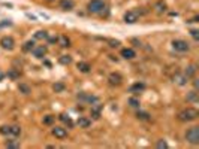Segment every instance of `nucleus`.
Listing matches in <instances>:
<instances>
[{
	"instance_id": "nucleus-41",
	"label": "nucleus",
	"mask_w": 199,
	"mask_h": 149,
	"mask_svg": "<svg viewBox=\"0 0 199 149\" xmlns=\"http://www.w3.org/2000/svg\"><path fill=\"white\" fill-rule=\"evenodd\" d=\"M47 2H51V0H47Z\"/></svg>"
},
{
	"instance_id": "nucleus-38",
	"label": "nucleus",
	"mask_w": 199,
	"mask_h": 149,
	"mask_svg": "<svg viewBox=\"0 0 199 149\" xmlns=\"http://www.w3.org/2000/svg\"><path fill=\"white\" fill-rule=\"evenodd\" d=\"M5 25H11V22L8 21V22H0V27H5Z\"/></svg>"
},
{
	"instance_id": "nucleus-35",
	"label": "nucleus",
	"mask_w": 199,
	"mask_h": 149,
	"mask_svg": "<svg viewBox=\"0 0 199 149\" xmlns=\"http://www.w3.org/2000/svg\"><path fill=\"white\" fill-rule=\"evenodd\" d=\"M156 8H157V11H159V12H162V11H165V8H166V5L160 2V3H157V5H156Z\"/></svg>"
},
{
	"instance_id": "nucleus-24",
	"label": "nucleus",
	"mask_w": 199,
	"mask_h": 149,
	"mask_svg": "<svg viewBox=\"0 0 199 149\" xmlns=\"http://www.w3.org/2000/svg\"><path fill=\"white\" fill-rule=\"evenodd\" d=\"M9 128H11V136H19V134H21L19 125H11Z\"/></svg>"
},
{
	"instance_id": "nucleus-25",
	"label": "nucleus",
	"mask_w": 199,
	"mask_h": 149,
	"mask_svg": "<svg viewBox=\"0 0 199 149\" xmlns=\"http://www.w3.org/2000/svg\"><path fill=\"white\" fill-rule=\"evenodd\" d=\"M58 118H60V121H63L65 124H68L69 127H72V121H71V118H69L68 115H65V113H61V115H60Z\"/></svg>"
},
{
	"instance_id": "nucleus-9",
	"label": "nucleus",
	"mask_w": 199,
	"mask_h": 149,
	"mask_svg": "<svg viewBox=\"0 0 199 149\" xmlns=\"http://www.w3.org/2000/svg\"><path fill=\"white\" fill-rule=\"evenodd\" d=\"M53 134H54L57 139H65V137H68V131H66V128H63V127H54V128H53Z\"/></svg>"
},
{
	"instance_id": "nucleus-10",
	"label": "nucleus",
	"mask_w": 199,
	"mask_h": 149,
	"mask_svg": "<svg viewBox=\"0 0 199 149\" xmlns=\"http://www.w3.org/2000/svg\"><path fill=\"white\" fill-rule=\"evenodd\" d=\"M78 98L81 100V101H87V103H94V101H97L99 98L96 97V95H90V94H78Z\"/></svg>"
},
{
	"instance_id": "nucleus-34",
	"label": "nucleus",
	"mask_w": 199,
	"mask_h": 149,
	"mask_svg": "<svg viewBox=\"0 0 199 149\" xmlns=\"http://www.w3.org/2000/svg\"><path fill=\"white\" fill-rule=\"evenodd\" d=\"M6 148H19V143H17V142H6Z\"/></svg>"
},
{
	"instance_id": "nucleus-26",
	"label": "nucleus",
	"mask_w": 199,
	"mask_h": 149,
	"mask_svg": "<svg viewBox=\"0 0 199 149\" xmlns=\"http://www.w3.org/2000/svg\"><path fill=\"white\" fill-rule=\"evenodd\" d=\"M60 63L65 64V66H68V64L72 63V58H71V55H61L60 57Z\"/></svg>"
},
{
	"instance_id": "nucleus-40",
	"label": "nucleus",
	"mask_w": 199,
	"mask_h": 149,
	"mask_svg": "<svg viewBox=\"0 0 199 149\" xmlns=\"http://www.w3.org/2000/svg\"><path fill=\"white\" fill-rule=\"evenodd\" d=\"M2 79H3V73L0 72V81H2Z\"/></svg>"
},
{
	"instance_id": "nucleus-2",
	"label": "nucleus",
	"mask_w": 199,
	"mask_h": 149,
	"mask_svg": "<svg viewBox=\"0 0 199 149\" xmlns=\"http://www.w3.org/2000/svg\"><path fill=\"white\" fill-rule=\"evenodd\" d=\"M87 9L91 14H99L105 9V2L103 0H90L87 5Z\"/></svg>"
},
{
	"instance_id": "nucleus-29",
	"label": "nucleus",
	"mask_w": 199,
	"mask_h": 149,
	"mask_svg": "<svg viewBox=\"0 0 199 149\" xmlns=\"http://www.w3.org/2000/svg\"><path fill=\"white\" fill-rule=\"evenodd\" d=\"M129 104L132 108H139V100L135 98V97H132V98H129Z\"/></svg>"
},
{
	"instance_id": "nucleus-13",
	"label": "nucleus",
	"mask_w": 199,
	"mask_h": 149,
	"mask_svg": "<svg viewBox=\"0 0 199 149\" xmlns=\"http://www.w3.org/2000/svg\"><path fill=\"white\" fill-rule=\"evenodd\" d=\"M73 6H75V2H73V0H61V2H60V8H61L63 11H71V9H73Z\"/></svg>"
},
{
	"instance_id": "nucleus-36",
	"label": "nucleus",
	"mask_w": 199,
	"mask_h": 149,
	"mask_svg": "<svg viewBox=\"0 0 199 149\" xmlns=\"http://www.w3.org/2000/svg\"><path fill=\"white\" fill-rule=\"evenodd\" d=\"M120 45V42L118 40H109V46H112V48H117Z\"/></svg>"
},
{
	"instance_id": "nucleus-12",
	"label": "nucleus",
	"mask_w": 199,
	"mask_h": 149,
	"mask_svg": "<svg viewBox=\"0 0 199 149\" xmlns=\"http://www.w3.org/2000/svg\"><path fill=\"white\" fill-rule=\"evenodd\" d=\"M144 90H145V85L142 82H136V84H133L130 87V93H133V94H139V93H142Z\"/></svg>"
},
{
	"instance_id": "nucleus-23",
	"label": "nucleus",
	"mask_w": 199,
	"mask_h": 149,
	"mask_svg": "<svg viewBox=\"0 0 199 149\" xmlns=\"http://www.w3.org/2000/svg\"><path fill=\"white\" fill-rule=\"evenodd\" d=\"M136 118H138V119H141V121H148V119H150V115H148V113H147V112H138V113H136Z\"/></svg>"
},
{
	"instance_id": "nucleus-18",
	"label": "nucleus",
	"mask_w": 199,
	"mask_h": 149,
	"mask_svg": "<svg viewBox=\"0 0 199 149\" xmlns=\"http://www.w3.org/2000/svg\"><path fill=\"white\" fill-rule=\"evenodd\" d=\"M57 42L63 46V48H66V46H71V40L68 39V36H60L57 37Z\"/></svg>"
},
{
	"instance_id": "nucleus-14",
	"label": "nucleus",
	"mask_w": 199,
	"mask_h": 149,
	"mask_svg": "<svg viewBox=\"0 0 199 149\" xmlns=\"http://www.w3.org/2000/svg\"><path fill=\"white\" fill-rule=\"evenodd\" d=\"M135 51L132 49V48H124V49H121V57L123 58H126V60H132V58H135Z\"/></svg>"
},
{
	"instance_id": "nucleus-32",
	"label": "nucleus",
	"mask_w": 199,
	"mask_h": 149,
	"mask_svg": "<svg viewBox=\"0 0 199 149\" xmlns=\"http://www.w3.org/2000/svg\"><path fill=\"white\" fill-rule=\"evenodd\" d=\"M8 76H9L11 79H18V78H19V73L17 72V70H11V72L8 73Z\"/></svg>"
},
{
	"instance_id": "nucleus-7",
	"label": "nucleus",
	"mask_w": 199,
	"mask_h": 149,
	"mask_svg": "<svg viewBox=\"0 0 199 149\" xmlns=\"http://www.w3.org/2000/svg\"><path fill=\"white\" fill-rule=\"evenodd\" d=\"M138 19H139V15H138V12H135V11H129V12H126V15H124V21H126L127 24H135Z\"/></svg>"
},
{
	"instance_id": "nucleus-31",
	"label": "nucleus",
	"mask_w": 199,
	"mask_h": 149,
	"mask_svg": "<svg viewBox=\"0 0 199 149\" xmlns=\"http://www.w3.org/2000/svg\"><path fill=\"white\" fill-rule=\"evenodd\" d=\"M35 37L42 40V39H47V37H48V33H47V31H37L36 35H35Z\"/></svg>"
},
{
	"instance_id": "nucleus-19",
	"label": "nucleus",
	"mask_w": 199,
	"mask_h": 149,
	"mask_svg": "<svg viewBox=\"0 0 199 149\" xmlns=\"http://www.w3.org/2000/svg\"><path fill=\"white\" fill-rule=\"evenodd\" d=\"M174 81H175L178 85H186V84H187V78H186L184 74H177V76L174 78Z\"/></svg>"
},
{
	"instance_id": "nucleus-27",
	"label": "nucleus",
	"mask_w": 199,
	"mask_h": 149,
	"mask_svg": "<svg viewBox=\"0 0 199 149\" xmlns=\"http://www.w3.org/2000/svg\"><path fill=\"white\" fill-rule=\"evenodd\" d=\"M33 48H35V43H33L32 40H29V42H26V43H24V46H23V49H24L26 52H29V51H32Z\"/></svg>"
},
{
	"instance_id": "nucleus-30",
	"label": "nucleus",
	"mask_w": 199,
	"mask_h": 149,
	"mask_svg": "<svg viewBox=\"0 0 199 149\" xmlns=\"http://www.w3.org/2000/svg\"><path fill=\"white\" fill-rule=\"evenodd\" d=\"M0 133H2L3 136H9V134H11V128H9L8 125H3V127H0Z\"/></svg>"
},
{
	"instance_id": "nucleus-39",
	"label": "nucleus",
	"mask_w": 199,
	"mask_h": 149,
	"mask_svg": "<svg viewBox=\"0 0 199 149\" xmlns=\"http://www.w3.org/2000/svg\"><path fill=\"white\" fill-rule=\"evenodd\" d=\"M193 85H195V88H198V87H199V84H198V79H195V81H193Z\"/></svg>"
},
{
	"instance_id": "nucleus-20",
	"label": "nucleus",
	"mask_w": 199,
	"mask_h": 149,
	"mask_svg": "<svg viewBox=\"0 0 199 149\" xmlns=\"http://www.w3.org/2000/svg\"><path fill=\"white\" fill-rule=\"evenodd\" d=\"M198 100H199V97H198V93H196V91H190V93L187 94V101L196 103Z\"/></svg>"
},
{
	"instance_id": "nucleus-5",
	"label": "nucleus",
	"mask_w": 199,
	"mask_h": 149,
	"mask_svg": "<svg viewBox=\"0 0 199 149\" xmlns=\"http://www.w3.org/2000/svg\"><path fill=\"white\" fill-rule=\"evenodd\" d=\"M0 45H2V48H3V49L11 51V49H14L15 42H14V39H12L11 36H3L2 39H0Z\"/></svg>"
},
{
	"instance_id": "nucleus-33",
	"label": "nucleus",
	"mask_w": 199,
	"mask_h": 149,
	"mask_svg": "<svg viewBox=\"0 0 199 149\" xmlns=\"http://www.w3.org/2000/svg\"><path fill=\"white\" fill-rule=\"evenodd\" d=\"M157 148L159 149H166L168 148V143H166L165 140H159V142H157Z\"/></svg>"
},
{
	"instance_id": "nucleus-17",
	"label": "nucleus",
	"mask_w": 199,
	"mask_h": 149,
	"mask_svg": "<svg viewBox=\"0 0 199 149\" xmlns=\"http://www.w3.org/2000/svg\"><path fill=\"white\" fill-rule=\"evenodd\" d=\"M78 70L79 72H82V73H89L90 72V69H91V66L89 64V63H84V61H81V63H78Z\"/></svg>"
},
{
	"instance_id": "nucleus-15",
	"label": "nucleus",
	"mask_w": 199,
	"mask_h": 149,
	"mask_svg": "<svg viewBox=\"0 0 199 149\" xmlns=\"http://www.w3.org/2000/svg\"><path fill=\"white\" fill-rule=\"evenodd\" d=\"M198 72V69H196V66L195 64H192V66H189V67H186V70H184V76L189 79V78H193L195 74Z\"/></svg>"
},
{
	"instance_id": "nucleus-21",
	"label": "nucleus",
	"mask_w": 199,
	"mask_h": 149,
	"mask_svg": "<svg viewBox=\"0 0 199 149\" xmlns=\"http://www.w3.org/2000/svg\"><path fill=\"white\" fill-rule=\"evenodd\" d=\"M65 88H66V87H65V84H63V82H57V84L53 85V90H54L55 93H63V91H65Z\"/></svg>"
},
{
	"instance_id": "nucleus-6",
	"label": "nucleus",
	"mask_w": 199,
	"mask_h": 149,
	"mask_svg": "<svg viewBox=\"0 0 199 149\" xmlns=\"http://www.w3.org/2000/svg\"><path fill=\"white\" fill-rule=\"evenodd\" d=\"M100 112H102V104L94 101L91 103V109H90V113H91V118L93 119H99L100 118Z\"/></svg>"
},
{
	"instance_id": "nucleus-28",
	"label": "nucleus",
	"mask_w": 199,
	"mask_h": 149,
	"mask_svg": "<svg viewBox=\"0 0 199 149\" xmlns=\"http://www.w3.org/2000/svg\"><path fill=\"white\" fill-rule=\"evenodd\" d=\"M54 116H53V115H47V116H44V124H45V125H51V124H53V122H54Z\"/></svg>"
},
{
	"instance_id": "nucleus-37",
	"label": "nucleus",
	"mask_w": 199,
	"mask_h": 149,
	"mask_svg": "<svg viewBox=\"0 0 199 149\" xmlns=\"http://www.w3.org/2000/svg\"><path fill=\"white\" fill-rule=\"evenodd\" d=\"M190 33H192V36H193V39H196V40H198V39H199V35H198L199 31H198V30H192Z\"/></svg>"
},
{
	"instance_id": "nucleus-22",
	"label": "nucleus",
	"mask_w": 199,
	"mask_h": 149,
	"mask_svg": "<svg viewBox=\"0 0 199 149\" xmlns=\"http://www.w3.org/2000/svg\"><path fill=\"white\" fill-rule=\"evenodd\" d=\"M18 90H19V91H21L23 94H30V93H32L30 87H29V85H26V84H19Z\"/></svg>"
},
{
	"instance_id": "nucleus-4",
	"label": "nucleus",
	"mask_w": 199,
	"mask_h": 149,
	"mask_svg": "<svg viewBox=\"0 0 199 149\" xmlns=\"http://www.w3.org/2000/svg\"><path fill=\"white\" fill-rule=\"evenodd\" d=\"M172 46H174V49L178 51V52H186V51H189V43H187L186 40H183V39L174 40V42H172Z\"/></svg>"
},
{
	"instance_id": "nucleus-1",
	"label": "nucleus",
	"mask_w": 199,
	"mask_h": 149,
	"mask_svg": "<svg viewBox=\"0 0 199 149\" xmlns=\"http://www.w3.org/2000/svg\"><path fill=\"white\" fill-rule=\"evenodd\" d=\"M199 116V112L196 109H193V108H187V109H184V111H181L178 113V119L180 121H184V122H189V121H193V119H196Z\"/></svg>"
},
{
	"instance_id": "nucleus-3",
	"label": "nucleus",
	"mask_w": 199,
	"mask_h": 149,
	"mask_svg": "<svg viewBox=\"0 0 199 149\" xmlns=\"http://www.w3.org/2000/svg\"><path fill=\"white\" fill-rule=\"evenodd\" d=\"M186 140L192 145H198L199 143V127H192L186 133Z\"/></svg>"
},
{
	"instance_id": "nucleus-11",
	"label": "nucleus",
	"mask_w": 199,
	"mask_h": 149,
	"mask_svg": "<svg viewBox=\"0 0 199 149\" xmlns=\"http://www.w3.org/2000/svg\"><path fill=\"white\" fill-rule=\"evenodd\" d=\"M121 81H123V78H121V74L120 73H111L109 74V84H111V85H120Z\"/></svg>"
},
{
	"instance_id": "nucleus-16",
	"label": "nucleus",
	"mask_w": 199,
	"mask_h": 149,
	"mask_svg": "<svg viewBox=\"0 0 199 149\" xmlns=\"http://www.w3.org/2000/svg\"><path fill=\"white\" fill-rule=\"evenodd\" d=\"M78 125H79L81 128H89V127L91 125V119L81 116V118H78Z\"/></svg>"
},
{
	"instance_id": "nucleus-8",
	"label": "nucleus",
	"mask_w": 199,
	"mask_h": 149,
	"mask_svg": "<svg viewBox=\"0 0 199 149\" xmlns=\"http://www.w3.org/2000/svg\"><path fill=\"white\" fill-rule=\"evenodd\" d=\"M32 52H33V55L36 57V58H44L45 54H47V48H45L44 45H40V46H35V48L32 49Z\"/></svg>"
}]
</instances>
